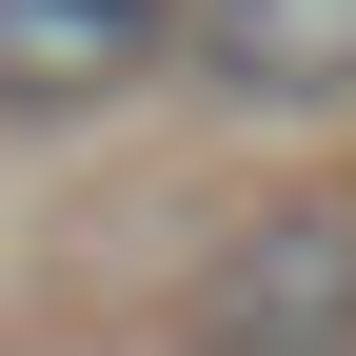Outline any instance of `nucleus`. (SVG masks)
Masks as SVG:
<instances>
[{"label": "nucleus", "mask_w": 356, "mask_h": 356, "mask_svg": "<svg viewBox=\"0 0 356 356\" xmlns=\"http://www.w3.org/2000/svg\"><path fill=\"white\" fill-rule=\"evenodd\" d=\"M178 60V0H0V119H99Z\"/></svg>", "instance_id": "3"}, {"label": "nucleus", "mask_w": 356, "mask_h": 356, "mask_svg": "<svg viewBox=\"0 0 356 356\" xmlns=\"http://www.w3.org/2000/svg\"><path fill=\"white\" fill-rule=\"evenodd\" d=\"M178 356H356V198H257L178 277Z\"/></svg>", "instance_id": "1"}, {"label": "nucleus", "mask_w": 356, "mask_h": 356, "mask_svg": "<svg viewBox=\"0 0 356 356\" xmlns=\"http://www.w3.org/2000/svg\"><path fill=\"white\" fill-rule=\"evenodd\" d=\"M178 60L238 119H337L356 99V0H178Z\"/></svg>", "instance_id": "2"}]
</instances>
